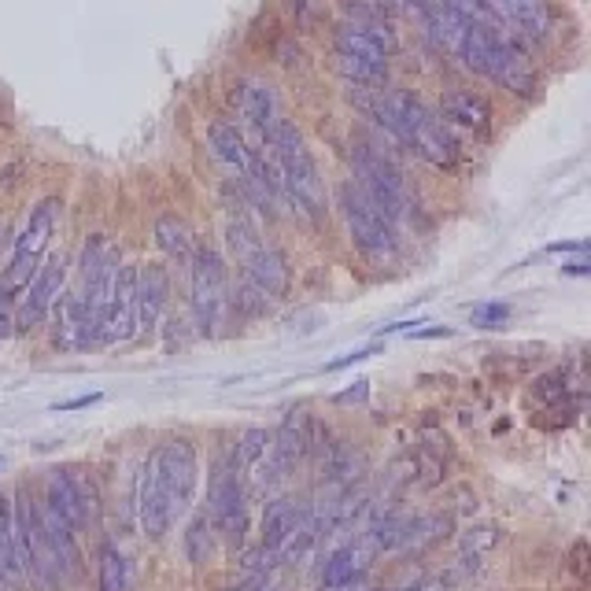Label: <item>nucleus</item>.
<instances>
[{
  "mask_svg": "<svg viewBox=\"0 0 591 591\" xmlns=\"http://www.w3.org/2000/svg\"><path fill=\"white\" fill-rule=\"evenodd\" d=\"M440 119L455 122L462 130L488 133V126H492V104L481 93H473V89H451L440 100Z\"/></svg>",
  "mask_w": 591,
  "mask_h": 591,
  "instance_id": "nucleus-18",
  "label": "nucleus"
},
{
  "mask_svg": "<svg viewBox=\"0 0 591 591\" xmlns=\"http://www.w3.org/2000/svg\"><path fill=\"white\" fill-rule=\"evenodd\" d=\"M207 148H211V156L222 170H230L237 181H248L259 170L263 156H255L248 141H244V133L233 126V122H211V130H207Z\"/></svg>",
  "mask_w": 591,
  "mask_h": 591,
  "instance_id": "nucleus-13",
  "label": "nucleus"
},
{
  "mask_svg": "<svg viewBox=\"0 0 591 591\" xmlns=\"http://www.w3.org/2000/svg\"><path fill=\"white\" fill-rule=\"evenodd\" d=\"M507 318H510L507 303H481V307H473V326L481 329H499Z\"/></svg>",
  "mask_w": 591,
  "mask_h": 591,
  "instance_id": "nucleus-29",
  "label": "nucleus"
},
{
  "mask_svg": "<svg viewBox=\"0 0 591 591\" xmlns=\"http://www.w3.org/2000/svg\"><path fill=\"white\" fill-rule=\"evenodd\" d=\"M226 244H230V255L237 259V263H248V259L263 248V237H259V230H255V222L244 215L241 207L226 218Z\"/></svg>",
  "mask_w": 591,
  "mask_h": 591,
  "instance_id": "nucleus-23",
  "label": "nucleus"
},
{
  "mask_svg": "<svg viewBox=\"0 0 591 591\" xmlns=\"http://www.w3.org/2000/svg\"><path fill=\"white\" fill-rule=\"evenodd\" d=\"M351 167H355V178L351 181L374 200V207L392 222V226H396V230L403 226V222H411L414 196L392 159H385L370 145H359L355 152H351Z\"/></svg>",
  "mask_w": 591,
  "mask_h": 591,
  "instance_id": "nucleus-5",
  "label": "nucleus"
},
{
  "mask_svg": "<svg viewBox=\"0 0 591 591\" xmlns=\"http://www.w3.org/2000/svg\"><path fill=\"white\" fill-rule=\"evenodd\" d=\"M370 543H351V547H340L333 555L326 558V566H322V588L326 591H340V588H351L355 580L362 577V569H366V558H370Z\"/></svg>",
  "mask_w": 591,
  "mask_h": 591,
  "instance_id": "nucleus-21",
  "label": "nucleus"
},
{
  "mask_svg": "<svg viewBox=\"0 0 591 591\" xmlns=\"http://www.w3.org/2000/svg\"><path fill=\"white\" fill-rule=\"evenodd\" d=\"M156 244L163 248V255L178 259V263H189L193 252H196L193 226L178 215H159L156 218Z\"/></svg>",
  "mask_w": 591,
  "mask_h": 591,
  "instance_id": "nucleus-22",
  "label": "nucleus"
},
{
  "mask_svg": "<svg viewBox=\"0 0 591 591\" xmlns=\"http://www.w3.org/2000/svg\"><path fill=\"white\" fill-rule=\"evenodd\" d=\"M278 588H281V569H252L230 591H278Z\"/></svg>",
  "mask_w": 591,
  "mask_h": 591,
  "instance_id": "nucleus-28",
  "label": "nucleus"
},
{
  "mask_svg": "<svg viewBox=\"0 0 591 591\" xmlns=\"http://www.w3.org/2000/svg\"><path fill=\"white\" fill-rule=\"evenodd\" d=\"M15 333V300L0 292V344Z\"/></svg>",
  "mask_w": 591,
  "mask_h": 591,
  "instance_id": "nucleus-30",
  "label": "nucleus"
},
{
  "mask_svg": "<svg viewBox=\"0 0 591 591\" xmlns=\"http://www.w3.org/2000/svg\"><path fill=\"white\" fill-rule=\"evenodd\" d=\"M307 447H311L307 418H303L300 411H289L285 414V422H281L278 436L270 440V477H274V481L285 477V473L307 455Z\"/></svg>",
  "mask_w": 591,
  "mask_h": 591,
  "instance_id": "nucleus-15",
  "label": "nucleus"
},
{
  "mask_svg": "<svg viewBox=\"0 0 591 591\" xmlns=\"http://www.w3.org/2000/svg\"><path fill=\"white\" fill-rule=\"evenodd\" d=\"M418 466H422V484H436L440 481V473H444V462L429 459V451L418 455Z\"/></svg>",
  "mask_w": 591,
  "mask_h": 591,
  "instance_id": "nucleus-32",
  "label": "nucleus"
},
{
  "mask_svg": "<svg viewBox=\"0 0 591 591\" xmlns=\"http://www.w3.org/2000/svg\"><path fill=\"white\" fill-rule=\"evenodd\" d=\"M189 292H193L196 326L204 333H218L230 314V270L215 248H196L189 259Z\"/></svg>",
  "mask_w": 591,
  "mask_h": 591,
  "instance_id": "nucleus-7",
  "label": "nucleus"
},
{
  "mask_svg": "<svg viewBox=\"0 0 591 591\" xmlns=\"http://www.w3.org/2000/svg\"><path fill=\"white\" fill-rule=\"evenodd\" d=\"M266 459H270V436H266V429H244L237 447H233V462L241 466V473L259 470Z\"/></svg>",
  "mask_w": 591,
  "mask_h": 591,
  "instance_id": "nucleus-25",
  "label": "nucleus"
},
{
  "mask_svg": "<svg viewBox=\"0 0 591 591\" xmlns=\"http://www.w3.org/2000/svg\"><path fill=\"white\" fill-rule=\"evenodd\" d=\"M170 278L167 270L156 263H148L145 270H137V329H156L159 314L167 307Z\"/></svg>",
  "mask_w": 591,
  "mask_h": 591,
  "instance_id": "nucleus-19",
  "label": "nucleus"
},
{
  "mask_svg": "<svg viewBox=\"0 0 591 591\" xmlns=\"http://www.w3.org/2000/svg\"><path fill=\"white\" fill-rule=\"evenodd\" d=\"M303 518H307V507H303V503H296V499H274V503L263 510V536H259V547H266V551H274V555L281 558ZM281 566H285V562H281Z\"/></svg>",
  "mask_w": 591,
  "mask_h": 591,
  "instance_id": "nucleus-17",
  "label": "nucleus"
},
{
  "mask_svg": "<svg viewBox=\"0 0 591 591\" xmlns=\"http://www.w3.org/2000/svg\"><path fill=\"white\" fill-rule=\"evenodd\" d=\"M93 403H100V392H89V396L63 399V403H56L52 411H56V414H67V411H82V407H93Z\"/></svg>",
  "mask_w": 591,
  "mask_h": 591,
  "instance_id": "nucleus-31",
  "label": "nucleus"
},
{
  "mask_svg": "<svg viewBox=\"0 0 591 591\" xmlns=\"http://www.w3.org/2000/svg\"><path fill=\"white\" fill-rule=\"evenodd\" d=\"M233 100H237V108H241V115L248 122H252L255 130L270 133L274 126H278L281 119H285V111H281V97L278 89L266 82V78H244L241 85H237V93H233Z\"/></svg>",
  "mask_w": 591,
  "mask_h": 591,
  "instance_id": "nucleus-14",
  "label": "nucleus"
},
{
  "mask_svg": "<svg viewBox=\"0 0 591 591\" xmlns=\"http://www.w3.org/2000/svg\"><path fill=\"white\" fill-rule=\"evenodd\" d=\"M200 484V459L189 440L159 444L148 455L141 481H137V518L152 540H163L170 525L189 514Z\"/></svg>",
  "mask_w": 591,
  "mask_h": 591,
  "instance_id": "nucleus-1",
  "label": "nucleus"
},
{
  "mask_svg": "<svg viewBox=\"0 0 591 591\" xmlns=\"http://www.w3.org/2000/svg\"><path fill=\"white\" fill-rule=\"evenodd\" d=\"M137 333V266H119L115 285H111L108 307L100 314L97 326V348L122 344Z\"/></svg>",
  "mask_w": 591,
  "mask_h": 591,
  "instance_id": "nucleus-10",
  "label": "nucleus"
},
{
  "mask_svg": "<svg viewBox=\"0 0 591 591\" xmlns=\"http://www.w3.org/2000/svg\"><path fill=\"white\" fill-rule=\"evenodd\" d=\"M566 270H569V274H588V263H584V259H577V263H569Z\"/></svg>",
  "mask_w": 591,
  "mask_h": 591,
  "instance_id": "nucleus-34",
  "label": "nucleus"
},
{
  "mask_svg": "<svg viewBox=\"0 0 591 591\" xmlns=\"http://www.w3.org/2000/svg\"><path fill=\"white\" fill-rule=\"evenodd\" d=\"M266 148H270V167L281 181V196L285 204H292L300 215L318 218L326 211V185H322V174H318V163H314L311 148L303 141V133L292 126L289 119H281L274 130L263 137Z\"/></svg>",
  "mask_w": 591,
  "mask_h": 591,
  "instance_id": "nucleus-3",
  "label": "nucleus"
},
{
  "mask_svg": "<svg viewBox=\"0 0 591 591\" xmlns=\"http://www.w3.org/2000/svg\"><path fill=\"white\" fill-rule=\"evenodd\" d=\"M0 470H4V459H0Z\"/></svg>",
  "mask_w": 591,
  "mask_h": 591,
  "instance_id": "nucleus-35",
  "label": "nucleus"
},
{
  "mask_svg": "<svg viewBox=\"0 0 591 591\" xmlns=\"http://www.w3.org/2000/svg\"><path fill=\"white\" fill-rule=\"evenodd\" d=\"M97 588L100 591H130V566L115 543H104L97 555Z\"/></svg>",
  "mask_w": 591,
  "mask_h": 591,
  "instance_id": "nucleus-24",
  "label": "nucleus"
},
{
  "mask_svg": "<svg viewBox=\"0 0 591 591\" xmlns=\"http://www.w3.org/2000/svg\"><path fill=\"white\" fill-rule=\"evenodd\" d=\"M289 281H292L289 259H285V252L270 248V244H263L248 263H241V285L252 292V296H259L263 303L285 296V292H289Z\"/></svg>",
  "mask_w": 591,
  "mask_h": 591,
  "instance_id": "nucleus-12",
  "label": "nucleus"
},
{
  "mask_svg": "<svg viewBox=\"0 0 591 591\" xmlns=\"http://www.w3.org/2000/svg\"><path fill=\"white\" fill-rule=\"evenodd\" d=\"M374 119L396 137L399 145L411 148L418 159L433 163V167H455V159H459L455 137L407 89H381L374 100Z\"/></svg>",
  "mask_w": 591,
  "mask_h": 591,
  "instance_id": "nucleus-2",
  "label": "nucleus"
},
{
  "mask_svg": "<svg viewBox=\"0 0 591 591\" xmlns=\"http://www.w3.org/2000/svg\"><path fill=\"white\" fill-rule=\"evenodd\" d=\"M63 278H67V259L60 252L49 255L45 266H37L34 281L23 289V296L15 300V333H30L52 314V303L63 292Z\"/></svg>",
  "mask_w": 591,
  "mask_h": 591,
  "instance_id": "nucleus-9",
  "label": "nucleus"
},
{
  "mask_svg": "<svg viewBox=\"0 0 591 591\" xmlns=\"http://www.w3.org/2000/svg\"><path fill=\"white\" fill-rule=\"evenodd\" d=\"M584 555H588V543L580 540V543H573V551H569V569H573V573H577V577H584Z\"/></svg>",
  "mask_w": 591,
  "mask_h": 591,
  "instance_id": "nucleus-33",
  "label": "nucleus"
},
{
  "mask_svg": "<svg viewBox=\"0 0 591 591\" xmlns=\"http://www.w3.org/2000/svg\"><path fill=\"white\" fill-rule=\"evenodd\" d=\"M532 396L540 399L543 407L569 399V374L566 370H551V374L536 377V381H532Z\"/></svg>",
  "mask_w": 591,
  "mask_h": 591,
  "instance_id": "nucleus-27",
  "label": "nucleus"
},
{
  "mask_svg": "<svg viewBox=\"0 0 591 591\" xmlns=\"http://www.w3.org/2000/svg\"><path fill=\"white\" fill-rule=\"evenodd\" d=\"M340 215L348 222V237L366 259L388 263L399 252V230L374 207V200L362 193L355 181L340 185Z\"/></svg>",
  "mask_w": 591,
  "mask_h": 591,
  "instance_id": "nucleus-6",
  "label": "nucleus"
},
{
  "mask_svg": "<svg viewBox=\"0 0 591 591\" xmlns=\"http://www.w3.org/2000/svg\"><path fill=\"white\" fill-rule=\"evenodd\" d=\"M12 510H15V532H19V555H23L26 580L37 591H60L63 588V569L60 558L52 551V540L41 518H37L34 492L26 484L12 488Z\"/></svg>",
  "mask_w": 591,
  "mask_h": 591,
  "instance_id": "nucleus-4",
  "label": "nucleus"
},
{
  "mask_svg": "<svg viewBox=\"0 0 591 591\" xmlns=\"http://www.w3.org/2000/svg\"><path fill=\"white\" fill-rule=\"evenodd\" d=\"M211 521H207V514H200V518L189 525V532H185V555H189V562H196V566H204V562H211V555H215V536H211Z\"/></svg>",
  "mask_w": 591,
  "mask_h": 591,
  "instance_id": "nucleus-26",
  "label": "nucleus"
},
{
  "mask_svg": "<svg viewBox=\"0 0 591 591\" xmlns=\"http://www.w3.org/2000/svg\"><path fill=\"white\" fill-rule=\"evenodd\" d=\"M207 521L226 543H233V547L244 543V532H248V488H244L241 466L233 459L215 466L211 492H207Z\"/></svg>",
  "mask_w": 591,
  "mask_h": 591,
  "instance_id": "nucleus-8",
  "label": "nucleus"
},
{
  "mask_svg": "<svg viewBox=\"0 0 591 591\" xmlns=\"http://www.w3.org/2000/svg\"><path fill=\"white\" fill-rule=\"evenodd\" d=\"M333 45H337V56L388 67L392 52H396V34L385 23H374V19H348V23L337 26Z\"/></svg>",
  "mask_w": 591,
  "mask_h": 591,
  "instance_id": "nucleus-11",
  "label": "nucleus"
},
{
  "mask_svg": "<svg viewBox=\"0 0 591 591\" xmlns=\"http://www.w3.org/2000/svg\"><path fill=\"white\" fill-rule=\"evenodd\" d=\"M56 218H60V200H41V204L30 211L26 218L23 233H19V241H15L12 255H45L52 241V230H56Z\"/></svg>",
  "mask_w": 591,
  "mask_h": 591,
  "instance_id": "nucleus-20",
  "label": "nucleus"
},
{
  "mask_svg": "<svg viewBox=\"0 0 591 591\" xmlns=\"http://www.w3.org/2000/svg\"><path fill=\"white\" fill-rule=\"evenodd\" d=\"M0 584L4 591H26V569L19 555V532H15L12 492H0Z\"/></svg>",
  "mask_w": 591,
  "mask_h": 591,
  "instance_id": "nucleus-16",
  "label": "nucleus"
}]
</instances>
